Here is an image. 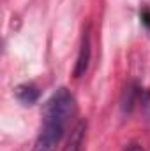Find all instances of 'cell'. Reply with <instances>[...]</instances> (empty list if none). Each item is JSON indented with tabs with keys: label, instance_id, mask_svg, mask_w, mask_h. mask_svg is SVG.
Wrapping results in <instances>:
<instances>
[{
	"label": "cell",
	"instance_id": "cell-1",
	"mask_svg": "<svg viewBox=\"0 0 150 151\" xmlns=\"http://www.w3.org/2000/svg\"><path fill=\"white\" fill-rule=\"evenodd\" d=\"M67 121L51 118V116H42V127L39 132L36 144L32 151H57L58 142L62 141L66 130H67Z\"/></svg>",
	"mask_w": 150,
	"mask_h": 151
},
{
	"label": "cell",
	"instance_id": "cell-2",
	"mask_svg": "<svg viewBox=\"0 0 150 151\" xmlns=\"http://www.w3.org/2000/svg\"><path fill=\"white\" fill-rule=\"evenodd\" d=\"M85 135H87V121L79 119L73 127V130L69 134V139H67V142H66L62 151H83Z\"/></svg>",
	"mask_w": 150,
	"mask_h": 151
},
{
	"label": "cell",
	"instance_id": "cell-3",
	"mask_svg": "<svg viewBox=\"0 0 150 151\" xmlns=\"http://www.w3.org/2000/svg\"><path fill=\"white\" fill-rule=\"evenodd\" d=\"M88 62H90V34L88 30L83 32V39H81V46H79V55L76 60V67H74V76L81 77L88 69Z\"/></svg>",
	"mask_w": 150,
	"mask_h": 151
},
{
	"label": "cell",
	"instance_id": "cell-4",
	"mask_svg": "<svg viewBox=\"0 0 150 151\" xmlns=\"http://www.w3.org/2000/svg\"><path fill=\"white\" fill-rule=\"evenodd\" d=\"M16 97H18V100H20L21 104L32 106V104L39 99V90H37L36 84L27 83V84H21V86L16 88Z\"/></svg>",
	"mask_w": 150,
	"mask_h": 151
},
{
	"label": "cell",
	"instance_id": "cell-5",
	"mask_svg": "<svg viewBox=\"0 0 150 151\" xmlns=\"http://www.w3.org/2000/svg\"><path fill=\"white\" fill-rule=\"evenodd\" d=\"M124 151H145V150H143L140 144H129V146H127Z\"/></svg>",
	"mask_w": 150,
	"mask_h": 151
}]
</instances>
